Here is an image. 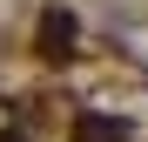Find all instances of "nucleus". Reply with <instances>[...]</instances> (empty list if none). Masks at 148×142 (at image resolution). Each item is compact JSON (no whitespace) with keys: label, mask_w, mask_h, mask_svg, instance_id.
I'll use <instances>...</instances> for the list:
<instances>
[{"label":"nucleus","mask_w":148,"mask_h":142,"mask_svg":"<svg viewBox=\"0 0 148 142\" xmlns=\"http://www.w3.org/2000/svg\"><path fill=\"white\" fill-rule=\"evenodd\" d=\"M67 47H74V14H67V7H47V14H40V54L61 61Z\"/></svg>","instance_id":"1"},{"label":"nucleus","mask_w":148,"mask_h":142,"mask_svg":"<svg viewBox=\"0 0 148 142\" xmlns=\"http://www.w3.org/2000/svg\"><path fill=\"white\" fill-rule=\"evenodd\" d=\"M74 142H128V129L108 122V115H81L74 122Z\"/></svg>","instance_id":"2"},{"label":"nucleus","mask_w":148,"mask_h":142,"mask_svg":"<svg viewBox=\"0 0 148 142\" xmlns=\"http://www.w3.org/2000/svg\"><path fill=\"white\" fill-rule=\"evenodd\" d=\"M0 142H27V135H0Z\"/></svg>","instance_id":"3"}]
</instances>
